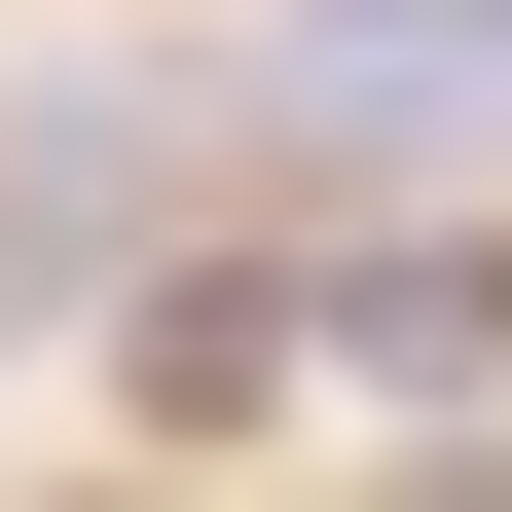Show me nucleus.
<instances>
[{"mask_svg":"<svg viewBox=\"0 0 512 512\" xmlns=\"http://www.w3.org/2000/svg\"><path fill=\"white\" fill-rule=\"evenodd\" d=\"M293 366H366V403H476V366H512V256H476V220H403V256H293Z\"/></svg>","mask_w":512,"mask_h":512,"instance_id":"1","label":"nucleus"},{"mask_svg":"<svg viewBox=\"0 0 512 512\" xmlns=\"http://www.w3.org/2000/svg\"><path fill=\"white\" fill-rule=\"evenodd\" d=\"M183 183V74H74V110H0V293H37V256H110Z\"/></svg>","mask_w":512,"mask_h":512,"instance_id":"2","label":"nucleus"}]
</instances>
